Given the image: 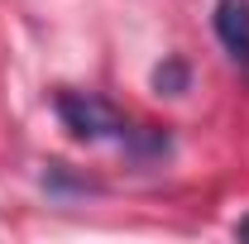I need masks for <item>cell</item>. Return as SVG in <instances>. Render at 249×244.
<instances>
[{
    "mask_svg": "<svg viewBox=\"0 0 249 244\" xmlns=\"http://www.w3.org/2000/svg\"><path fill=\"white\" fill-rule=\"evenodd\" d=\"M43 187L48 192H91V182H82V177H72L62 163H53L48 173H43Z\"/></svg>",
    "mask_w": 249,
    "mask_h": 244,
    "instance_id": "277c9868",
    "label": "cell"
},
{
    "mask_svg": "<svg viewBox=\"0 0 249 244\" xmlns=\"http://www.w3.org/2000/svg\"><path fill=\"white\" fill-rule=\"evenodd\" d=\"M187 82H192V72H187L182 58H163V62L154 67V91H158V96H182Z\"/></svg>",
    "mask_w": 249,
    "mask_h": 244,
    "instance_id": "3957f363",
    "label": "cell"
},
{
    "mask_svg": "<svg viewBox=\"0 0 249 244\" xmlns=\"http://www.w3.org/2000/svg\"><path fill=\"white\" fill-rule=\"evenodd\" d=\"M235 235H240V240H249V215L240 220V225H235Z\"/></svg>",
    "mask_w": 249,
    "mask_h": 244,
    "instance_id": "5b68a950",
    "label": "cell"
},
{
    "mask_svg": "<svg viewBox=\"0 0 249 244\" xmlns=\"http://www.w3.org/2000/svg\"><path fill=\"white\" fill-rule=\"evenodd\" d=\"M211 24H216V38L225 48V58L249 72V0H216Z\"/></svg>",
    "mask_w": 249,
    "mask_h": 244,
    "instance_id": "7a4b0ae2",
    "label": "cell"
},
{
    "mask_svg": "<svg viewBox=\"0 0 249 244\" xmlns=\"http://www.w3.org/2000/svg\"><path fill=\"white\" fill-rule=\"evenodd\" d=\"M53 110H58V120L67 124L77 139H87V144H106V139L124 144L129 129H134L106 96H96V91H58L53 96Z\"/></svg>",
    "mask_w": 249,
    "mask_h": 244,
    "instance_id": "6da1fadb",
    "label": "cell"
}]
</instances>
